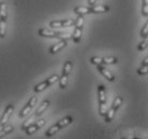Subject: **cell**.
Returning <instances> with one entry per match:
<instances>
[{
    "label": "cell",
    "instance_id": "8992f818",
    "mask_svg": "<svg viewBox=\"0 0 148 139\" xmlns=\"http://www.w3.org/2000/svg\"><path fill=\"white\" fill-rule=\"evenodd\" d=\"M98 70H99V71H100L101 73H102V75H103L104 77L110 81V82H113V81L115 80V77L112 75L111 71H108V69H106L105 67H103L102 65H99V66H98Z\"/></svg>",
    "mask_w": 148,
    "mask_h": 139
},
{
    "label": "cell",
    "instance_id": "1f68e13d",
    "mask_svg": "<svg viewBox=\"0 0 148 139\" xmlns=\"http://www.w3.org/2000/svg\"><path fill=\"white\" fill-rule=\"evenodd\" d=\"M57 38H59V39H61V40H68V39H71L72 38V36H71L70 34H68V33H64V34H58V36H57Z\"/></svg>",
    "mask_w": 148,
    "mask_h": 139
},
{
    "label": "cell",
    "instance_id": "44dd1931",
    "mask_svg": "<svg viewBox=\"0 0 148 139\" xmlns=\"http://www.w3.org/2000/svg\"><path fill=\"white\" fill-rule=\"evenodd\" d=\"M122 102H123V99H122L121 97L117 96V97L115 98V100H114V102H113V106H112V107H113V108H114L115 110H118L119 107L121 106Z\"/></svg>",
    "mask_w": 148,
    "mask_h": 139
},
{
    "label": "cell",
    "instance_id": "d6986e66",
    "mask_svg": "<svg viewBox=\"0 0 148 139\" xmlns=\"http://www.w3.org/2000/svg\"><path fill=\"white\" fill-rule=\"evenodd\" d=\"M5 30H7V23H5V19H1V21H0V37L1 38L4 37Z\"/></svg>",
    "mask_w": 148,
    "mask_h": 139
},
{
    "label": "cell",
    "instance_id": "e575fe53",
    "mask_svg": "<svg viewBox=\"0 0 148 139\" xmlns=\"http://www.w3.org/2000/svg\"><path fill=\"white\" fill-rule=\"evenodd\" d=\"M147 64H148V56H146L144 59H143V63H142V65H147Z\"/></svg>",
    "mask_w": 148,
    "mask_h": 139
},
{
    "label": "cell",
    "instance_id": "7c38bea8",
    "mask_svg": "<svg viewBox=\"0 0 148 139\" xmlns=\"http://www.w3.org/2000/svg\"><path fill=\"white\" fill-rule=\"evenodd\" d=\"M72 39H73V41L75 42V43H78V42L81 41V39H82V28H76V27H75V30H74V33H73Z\"/></svg>",
    "mask_w": 148,
    "mask_h": 139
},
{
    "label": "cell",
    "instance_id": "8fae6325",
    "mask_svg": "<svg viewBox=\"0 0 148 139\" xmlns=\"http://www.w3.org/2000/svg\"><path fill=\"white\" fill-rule=\"evenodd\" d=\"M60 128H61V127H60V126L58 124L53 125V126H51V127L48 128L47 132L45 133V136H46V137H52L53 135H55L56 133L59 131Z\"/></svg>",
    "mask_w": 148,
    "mask_h": 139
},
{
    "label": "cell",
    "instance_id": "603a6c76",
    "mask_svg": "<svg viewBox=\"0 0 148 139\" xmlns=\"http://www.w3.org/2000/svg\"><path fill=\"white\" fill-rule=\"evenodd\" d=\"M148 73V64L142 65L141 67L137 69V75H145Z\"/></svg>",
    "mask_w": 148,
    "mask_h": 139
},
{
    "label": "cell",
    "instance_id": "f546056e",
    "mask_svg": "<svg viewBox=\"0 0 148 139\" xmlns=\"http://www.w3.org/2000/svg\"><path fill=\"white\" fill-rule=\"evenodd\" d=\"M142 14L144 16H148V0H143V9Z\"/></svg>",
    "mask_w": 148,
    "mask_h": 139
},
{
    "label": "cell",
    "instance_id": "836d02e7",
    "mask_svg": "<svg viewBox=\"0 0 148 139\" xmlns=\"http://www.w3.org/2000/svg\"><path fill=\"white\" fill-rule=\"evenodd\" d=\"M96 1H97V0H88L89 7H93V6H95V3H96Z\"/></svg>",
    "mask_w": 148,
    "mask_h": 139
},
{
    "label": "cell",
    "instance_id": "7a4b0ae2",
    "mask_svg": "<svg viewBox=\"0 0 148 139\" xmlns=\"http://www.w3.org/2000/svg\"><path fill=\"white\" fill-rule=\"evenodd\" d=\"M74 24H75V22H74L73 19H66V21H53V22L49 23L51 27H53V28L72 26V25H74Z\"/></svg>",
    "mask_w": 148,
    "mask_h": 139
},
{
    "label": "cell",
    "instance_id": "9c48e42d",
    "mask_svg": "<svg viewBox=\"0 0 148 139\" xmlns=\"http://www.w3.org/2000/svg\"><path fill=\"white\" fill-rule=\"evenodd\" d=\"M74 12L78 15H86V14H89V13H92L91 12V8H83V7H76L74 8Z\"/></svg>",
    "mask_w": 148,
    "mask_h": 139
},
{
    "label": "cell",
    "instance_id": "83f0119b",
    "mask_svg": "<svg viewBox=\"0 0 148 139\" xmlns=\"http://www.w3.org/2000/svg\"><path fill=\"white\" fill-rule=\"evenodd\" d=\"M75 27L76 28H83V25H84V17H83V15H79L77 17V19L75 21Z\"/></svg>",
    "mask_w": 148,
    "mask_h": 139
},
{
    "label": "cell",
    "instance_id": "ac0fdd59",
    "mask_svg": "<svg viewBox=\"0 0 148 139\" xmlns=\"http://www.w3.org/2000/svg\"><path fill=\"white\" fill-rule=\"evenodd\" d=\"M47 86H49V85L47 84L46 81H44V82H42V83H40V84L36 85V87H34V92H36V93H40V92H42V91H44Z\"/></svg>",
    "mask_w": 148,
    "mask_h": 139
},
{
    "label": "cell",
    "instance_id": "cb8c5ba5",
    "mask_svg": "<svg viewBox=\"0 0 148 139\" xmlns=\"http://www.w3.org/2000/svg\"><path fill=\"white\" fill-rule=\"evenodd\" d=\"M68 84V75H62V77L60 78L59 80V87L60 89H64Z\"/></svg>",
    "mask_w": 148,
    "mask_h": 139
},
{
    "label": "cell",
    "instance_id": "5bb4252c",
    "mask_svg": "<svg viewBox=\"0 0 148 139\" xmlns=\"http://www.w3.org/2000/svg\"><path fill=\"white\" fill-rule=\"evenodd\" d=\"M12 131H13V126H12V125H2L1 132H0V137L2 138V137H4L7 134L11 133Z\"/></svg>",
    "mask_w": 148,
    "mask_h": 139
},
{
    "label": "cell",
    "instance_id": "484cf974",
    "mask_svg": "<svg viewBox=\"0 0 148 139\" xmlns=\"http://www.w3.org/2000/svg\"><path fill=\"white\" fill-rule=\"evenodd\" d=\"M90 62L92 63L93 65H97V66H99V65H103L104 62H103V58H101V57H98V56H93L91 57V59Z\"/></svg>",
    "mask_w": 148,
    "mask_h": 139
},
{
    "label": "cell",
    "instance_id": "d6a6232c",
    "mask_svg": "<svg viewBox=\"0 0 148 139\" xmlns=\"http://www.w3.org/2000/svg\"><path fill=\"white\" fill-rule=\"evenodd\" d=\"M147 35H148V21H147V23L145 24V26L143 27V29H142V31H141V36L143 38H145Z\"/></svg>",
    "mask_w": 148,
    "mask_h": 139
},
{
    "label": "cell",
    "instance_id": "3957f363",
    "mask_svg": "<svg viewBox=\"0 0 148 139\" xmlns=\"http://www.w3.org/2000/svg\"><path fill=\"white\" fill-rule=\"evenodd\" d=\"M13 111H14V106H13V105L8 106L7 109H5V111H4V113L2 114V117H1V121H0V124H1V126L7 124V122L9 121V119H10L11 114L13 113Z\"/></svg>",
    "mask_w": 148,
    "mask_h": 139
},
{
    "label": "cell",
    "instance_id": "4dcf8cb0",
    "mask_svg": "<svg viewBox=\"0 0 148 139\" xmlns=\"http://www.w3.org/2000/svg\"><path fill=\"white\" fill-rule=\"evenodd\" d=\"M37 117V115H36V114H34V117H30L29 119H28V120L26 121V122H25V123H24V124H23V126L22 127L24 128V129H26L27 127H28V126H30V125L32 124V123H34V118Z\"/></svg>",
    "mask_w": 148,
    "mask_h": 139
},
{
    "label": "cell",
    "instance_id": "ffe728a7",
    "mask_svg": "<svg viewBox=\"0 0 148 139\" xmlns=\"http://www.w3.org/2000/svg\"><path fill=\"white\" fill-rule=\"evenodd\" d=\"M38 129H39V126H38L37 123H36V124H31L30 126H28L25 131H26L27 135H32L34 132H37Z\"/></svg>",
    "mask_w": 148,
    "mask_h": 139
},
{
    "label": "cell",
    "instance_id": "4fadbf2b",
    "mask_svg": "<svg viewBox=\"0 0 148 139\" xmlns=\"http://www.w3.org/2000/svg\"><path fill=\"white\" fill-rule=\"evenodd\" d=\"M115 112H116V110L112 107L111 109L108 110V112H106V114H105V122H108V123H110V122H112V121L114 120V117H115Z\"/></svg>",
    "mask_w": 148,
    "mask_h": 139
},
{
    "label": "cell",
    "instance_id": "277c9868",
    "mask_svg": "<svg viewBox=\"0 0 148 139\" xmlns=\"http://www.w3.org/2000/svg\"><path fill=\"white\" fill-rule=\"evenodd\" d=\"M98 100H99V105L106 102V93H105V86L103 84H100L98 86Z\"/></svg>",
    "mask_w": 148,
    "mask_h": 139
},
{
    "label": "cell",
    "instance_id": "e0dca14e",
    "mask_svg": "<svg viewBox=\"0 0 148 139\" xmlns=\"http://www.w3.org/2000/svg\"><path fill=\"white\" fill-rule=\"evenodd\" d=\"M72 62H70V60H67L66 62V64H64V66H63V70H62V75H69L71 72V69H72Z\"/></svg>",
    "mask_w": 148,
    "mask_h": 139
},
{
    "label": "cell",
    "instance_id": "2e32d148",
    "mask_svg": "<svg viewBox=\"0 0 148 139\" xmlns=\"http://www.w3.org/2000/svg\"><path fill=\"white\" fill-rule=\"evenodd\" d=\"M0 16H1V19H7L8 17L7 4L3 3V2L0 4Z\"/></svg>",
    "mask_w": 148,
    "mask_h": 139
},
{
    "label": "cell",
    "instance_id": "6da1fadb",
    "mask_svg": "<svg viewBox=\"0 0 148 139\" xmlns=\"http://www.w3.org/2000/svg\"><path fill=\"white\" fill-rule=\"evenodd\" d=\"M37 100H38V98H37L36 95L30 98V100L28 102V104L26 105V107H25V108L19 112V117L24 118V117H26L27 114H29V112L31 111V109L34 108V106L37 104Z\"/></svg>",
    "mask_w": 148,
    "mask_h": 139
},
{
    "label": "cell",
    "instance_id": "52a82bcc",
    "mask_svg": "<svg viewBox=\"0 0 148 139\" xmlns=\"http://www.w3.org/2000/svg\"><path fill=\"white\" fill-rule=\"evenodd\" d=\"M66 45H67V40H61L60 42L53 45L52 48L49 49V53H51V54H55V53H57L61 49H63Z\"/></svg>",
    "mask_w": 148,
    "mask_h": 139
},
{
    "label": "cell",
    "instance_id": "d4e9b609",
    "mask_svg": "<svg viewBox=\"0 0 148 139\" xmlns=\"http://www.w3.org/2000/svg\"><path fill=\"white\" fill-rule=\"evenodd\" d=\"M103 62H104V64L112 65V64H116V63L118 62V59H117L116 57L108 56V57H103Z\"/></svg>",
    "mask_w": 148,
    "mask_h": 139
},
{
    "label": "cell",
    "instance_id": "30bf717a",
    "mask_svg": "<svg viewBox=\"0 0 148 139\" xmlns=\"http://www.w3.org/2000/svg\"><path fill=\"white\" fill-rule=\"evenodd\" d=\"M48 106H49V102H48V100H43V102H42V105H41L40 107L38 108L37 111H36V115H37V117L41 115L42 113L44 112L45 110L47 109Z\"/></svg>",
    "mask_w": 148,
    "mask_h": 139
},
{
    "label": "cell",
    "instance_id": "7402d4cb",
    "mask_svg": "<svg viewBox=\"0 0 148 139\" xmlns=\"http://www.w3.org/2000/svg\"><path fill=\"white\" fill-rule=\"evenodd\" d=\"M147 46H148V35L144 38V40H143V41L138 44V46H137V50H138V51H144Z\"/></svg>",
    "mask_w": 148,
    "mask_h": 139
},
{
    "label": "cell",
    "instance_id": "f1b7e54d",
    "mask_svg": "<svg viewBox=\"0 0 148 139\" xmlns=\"http://www.w3.org/2000/svg\"><path fill=\"white\" fill-rule=\"evenodd\" d=\"M58 80H59V77H58V75H53L52 77H49V78L46 80V82H47L48 85H53V84H54L55 82H57Z\"/></svg>",
    "mask_w": 148,
    "mask_h": 139
},
{
    "label": "cell",
    "instance_id": "ba28073f",
    "mask_svg": "<svg viewBox=\"0 0 148 139\" xmlns=\"http://www.w3.org/2000/svg\"><path fill=\"white\" fill-rule=\"evenodd\" d=\"M91 8V12L92 13H106L110 11V7L108 6H93Z\"/></svg>",
    "mask_w": 148,
    "mask_h": 139
},
{
    "label": "cell",
    "instance_id": "4316f807",
    "mask_svg": "<svg viewBox=\"0 0 148 139\" xmlns=\"http://www.w3.org/2000/svg\"><path fill=\"white\" fill-rule=\"evenodd\" d=\"M108 112V109H106V102L105 104H100L99 105V113L102 117H105V114Z\"/></svg>",
    "mask_w": 148,
    "mask_h": 139
},
{
    "label": "cell",
    "instance_id": "5b68a950",
    "mask_svg": "<svg viewBox=\"0 0 148 139\" xmlns=\"http://www.w3.org/2000/svg\"><path fill=\"white\" fill-rule=\"evenodd\" d=\"M38 34L40 35L41 37H47V38H57L59 33H55V31H52L49 29H46V28H41L39 29Z\"/></svg>",
    "mask_w": 148,
    "mask_h": 139
},
{
    "label": "cell",
    "instance_id": "9a60e30c",
    "mask_svg": "<svg viewBox=\"0 0 148 139\" xmlns=\"http://www.w3.org/2000/svg\"><path fill=\"white\" fill-rule=\"evenodd\" d=\"M72 122H73V119H72V118H71V117H66V118H63L62 120H60L57 124L62 128V127H64V126H67V125L71 124Z\"/></svg>",
    "mask_w": 148,
    "mask_h": 139
}]
</instances>
